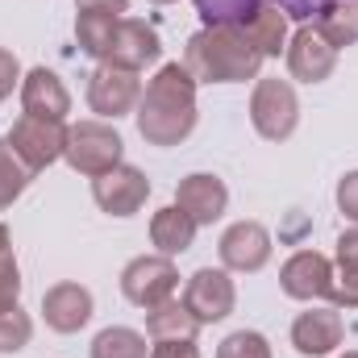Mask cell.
Here are the masks:
<instances>
[{
    "label": "cell",
    "instance_id": "cell-5",
    "mask_svg": "<svg viewBox=\"0 0 358 358\" xmlns=\"http://www.w3.org/2000/svg\"><path fill=\"white\" fill-rule=\"evenodd\" d=\"M250 125L267 142H287L300 125V100L287 80H255L250 92Z\"/></svg>",
    "mask_w": 358,
    "mask_h": 358
},
{
    "label": "cell",
    "instance_id": "cell-9",
    "mask_svg": "<svg viewBox=\"0 0 358 358\" xmlns=\"http://www.w3.org/2000/svg\"><path fill=\"white\" fill-rule=\"evenodd\" d=\"M163 59V42L155 34V25L138 21V17H121L113 25V38H108V50L100 63H113V67H125V71H142L150 63Z\"/></svg>",
    "mask_w": 358,
    "mask_h": 358
},
{
    "label": "cell",
    "instance_id": "cell-14",
    "mask_svg": "<svg viewBox=\"0 0 358 358\" xmlns=\"http://www.w3.org/2000/svg\"><path fill=\"white\" fill-rule=\"evenodd\" d=\"M176 204L196 225H213L229 208V187H225V179H217L213 171H192V176L179 179Z\"/></svg>",
    "mask_w": 358,
    "mask_h": 358
},
{
    "label": "cell",
    "instance_id": "cell-22",
    "mask_svg": "<svg viewBox=\"0 0 358 358\" xmlns=\"http://www.w3.org/2000/svg\"><path fill=\"white\" fill-rule=\"evenodd\" d=\"M92 358H150V346L146 334L129 325H108L92 338Z\"/></svg>",
    "mask_w": 358,
    "mask_h": 358
},
{
    "label": "cell",
    "instance_id": "cell-20",
    "mask_svg": "<svg viewBox=\"0 0 358 358\" xmlns=\"http://www.w3.org/2000/svg\"><path fill=\"white\" fill-rule=\"evenodd\" d=\"M317 34L334 46V50H346L358 42V0H325L313 17Z\"/></svg>",
    "mask_w": 358,
    "mask_h": 358
},
{
    "label": "cell",
    "instance_id": "cell-15",
    "mask_svg": "<svg viewBox=\"0 0 358 358\" xmlns=\"http://www.w3.org/2000/svg\"><path fill=\"white\" fill-rule=\"evenodd\" d=\"M346 338V325H342V313L338 308H308L292 321V346L296 355L304 358H325L334 355Z\"/></svg>",
    "mask_w": 358,
    "mask_h": 358
},
{
    "label": "cell",
    "instance_id": "cell-11",
    "mask_svg": "<svg viewBox=\"0 0 358 358\" xmlns=\"http://www.w3.org/2000/svg\"><path fill=\"white\" fill-rule=\"evenodd\" d=\"M217 255H221V267L238 271V275H255L271 263V234L267 225L259 221H234L221 242H217Z\"/></svg>",
    "mask_w": 358,
    "mask_h": 358
},
{
    "label": "cell",
    "instance_id": "cell-6",
    "mask_svg": "<svg viewBox=\"0 0 358 358\" xmlns=\"http://www.w3.org/2000/svg\"><path fill=\"white\" fill-rule=\"evenodd\" d=\"M176 287H179V271L167 255H138L121 271V296L129 304L146 308V313L167 304L176 296Z\"/></svg>",
    "mask_w": 358,
    "mask_h": 358
},
{
    "label": "cell",
    "instance_id": "cell-33",
    "mask_svg": "<svg viewBox=\"0 0 358 358\" xmlns=\"http://www.w3.org/2000/svg\"><path fill=\"white\" fill-rule=\"evenodd\" d=\"M338 263L358 267V225H355V229H346V234L338 238Z\"/></svg>",
    "mask_w": 358,
    "mask_h": 358
},
{
    "label": "cell",
    "instance_id": "cell-7",
    "mask_svg": "<svg viewBox=\"0 0 358 358\" xmlns=\"http://www.w3.org/2000/svg\"><path fill=\"white\" fill-rule=\"evenodd\" d=\"M138 100H142V80H138V71L100 63L88 76V108L100 121H117V117L134 113Z\"/></svg>",
    "mask_w": 358,
    "mask_h": 358
},
{
    "label": "cell",
    "instance_id": "cell-12",
    "mask_svg": "<svg viewBox=\"0 0 358 358\" xmlns=\"http://www.w3.org/2000/svg\"><path fill=\"white\" fill-rule=\"evenodd\" d=\"M287 71H292V80H300V84H325L329 76H334V67H338V50L317 34V25L308 21V25H300L292 38H287Z\"/></svg>",
    "mask_w": 358,
    "mask_h": 358
},
{
    "label": "cell",
    "instance_id": "cell-32",
    "mask_svg": "<svg viewBox=\"0 0 358 358\" xmlns=\"http://www.w3.org/2000/svg\"><path fill=\"white\" fill-rule=\"evenodd\" d=\"M76 8H80V13H96V17L121 21V17L129 13V0H76Z\"/></svg>",
    "mask_w": 358,
    "mask_h": 358
},
{
    "label": "cell",
    "instance_id": "cell-28",
    "mask_svg": "<svg viewBox=\"0 0 358 358\" xmlns=\"http://www.w3.org/2000/svg\"><path fill=\"white\" fill-rule=\"evenodd\" d=\"M329 300H334V308H358V267H350V263L334 267Z\"/></svg>",
    "mask_w": 358,
    "mask_h": 358
},
{
    "label": "cell",
    "instance_id": "cell-16",
    "mask_svg": "<svg viewBox=\"0 0 358 358\" xmlns=\"http://www.w3.org/2000/svg\"><path fill=\"white\" fill-rule=\"evenodd\" d=\"M92 313H96V304L84 283H55L42 296V317L55 334H80L92 321Z\"/></svg>",
    "mask_w": 358,
    "mask_h": 358
},
{
    "label": "cell",
    "instance_id": "cell-10",
    "mask_svg": "<svg viewBox=\"0 0 358 358\" xmlns=\"http://www.w3.org/2000/svg\"><path fill=\"white\" fill-rule=\"evenodd\" d=\"M146 196H150V179H146V171H138L129 163L92 179V200L108 217H134L146 204Z\"/></svg>",
    "mask_w": 358,
    "mask_h": 358
},
{
    "label": "cell",
    "instance_id": "cell-13",
    "mask_svg": "<svg viewBox=\"0 0 358 358\" xmlns=\"http://www.w3.org/2000/svg\"><path fill=\"white\" fill-rule=\"evenodd\" d=\"M329 283H334V263L317 250H296L279 267V287L292 300H329Z\"/></svg>",
    "mask_w": 358,
    "mask_h": 358
},
{
    "label": "cell",
    "instance_id": "cell-19",
    "mask_svg": "<svg viewBox=\"0 0 358 358\" xmlns=\"http://www.w3.org/2000/svg\"><path fill=\"white\" fill-rule=\"evenodd\" d=\"M196 229H200V225H196L179 204H167V208H159V213L150 217V242H155V250L167 255V259H176V255H183V250H192Z\"/></svg>",
    "mask_w": 358,
    "mask_h": 358
},
{
    "label": "cell",
    "instance_id": "cell-18",
    "mask_svg": "<svg viewBox=\"0 0 358 358\" xmlns=\"http://www.w3.org/2000/svg\"><path fill=\"white\" fill-rule=\"evenodd\" d=\"M246 29V38L259 46L263 59H279L287 50V8L275 4V0H259L246 8V17L238 21Z\"/></svg>",
    "mask_w": 358,
    "mask_h": 358
},
{
    "label": "cell",
    "instance_id": "cell-29",
    "mask_svg": "<svg viewBox=\"0 0 358 358\" xmlns=\"http://www.w3.org/2000/svg\"><path fill=\"white\" fill-rule=\"evenodd\" d=\"M334 196H338V213L358 225V171H346V176L338 179V192Z\"/></svg>",
    "mask_w": 358,
    "mask_h": 358
},
{
    "label": "cell",
    "instance_id": "cell-34",
    "mask_svg": "<svg viewBox=\"0 0 358 358\" xmlns=\"http://www.w3.org/2000/svg\"><path fill=\"white\" fill-rule=\"evenodd\" d=\"M342 358H358V350H346V355H342Z\"/></svg>",
    "mask_w": 358,
    "mask_h": 358
},
{
    "label": "cell",
    "instance_id": "cell-26",
    "mask_svg": "<svg viewBox=\"0 0 358 358\" xmlns=\"http://www.w3.org/2000/svg\"><path fill=\"white\" fill-rule=\"evenodd\" d=\"M21 304V267L13 255V234L8 225H0V308Z\"/></svg>",
    "mask_w": 358,
    "mask_h": 358
},
{
    "label": "cell",
    "instance_id": "cell-4",
    "mask_svg": "<svg viewBox=\"0 0 358 358\" xmlns=\"http://www.w3.org/2000/svg\"><path fill=\"white\" fill-rule=\"evenodd\" d=\"M0 142L38 176V171H46L50 163L63 159V150H67V125H63V121H50V117H29V113H21V117L13 121V129H8Z\"/></svg>",
    "mask_w": 358,
    "mask_h": 358
},
{
    "label": "cell",
    "instance_id": "cell-17",
    "mask_svg": "<svg viewBox=\"0 0 358 358\" xmlns=\"http://www.w3.org/2000/svg\"><path fill=\"white\" fill-rule=\"evenodd\" d=\"M21 108L29 117H50V121H67L71 113V92L67 84L46 71V67H34L29 76H21Z\"/></svg>",
    "mask_w": 358,
    "mask_h": 358
},
{
    "label": "cell",
    "instance_id": "cell-25",
    "mask_svg": "<svg viewBox=\"0 0 358 358\" xmlns=\"http://www.w3.org/2000/svg\"><path fill=\"white\" fill-rule=\"evenodd\" d=\"M113 17H96V13H80L76 17V42H80V50L92 55V59H104V50H108V38H113Z\"/></svg>",
    "mask_w": 358,
    "mask_h": 358
},
{
    "label": "cell",
    "instance_id": "cell-24",
    "mask_svg": "<svg viewBox=\"0 0 358 358\" xmlns=\"http://www.w3.org/2000/svg\"><path fill=\"white\" fill-rule=\"evenodd\" d=\"M29 183H34V171H29L13 150L0 142V213H4V208H8L25 187H29Z\"/></svg>",
    "mask_w": 358,
    "mask_h": 358
},
{
    "label": "cell",
    "instance_id": "cell-21",
    "mask_svg": "<svg viewBox=\"0 0 358 358\" xmlns=\"http://www.w3.org/2000/svg\"><path fill=\"white\" fill-rule=\"evenodd\" d=\"M146 334H150V342H171V338H196L200 334V321L183 308V300H167V304H159V308H150L146 313Z\"/></svg>",
    "mask_w": 358,
    "mask_h": 358
},
{
    "label": "cell",
    "instance_id": "cell-35",
    "mask_svg": "<svg viewBox=\"0 0 358 358\" xmlns=\"http://www.w3.org/2000/svg\"><path fill=\"white\" fill-rule=\"evenodd\" d=\"M150 4H176V0H150Z\"/></svg>",
    "mask_w": 358,
    "mask_h": 358
},
{
    "label": "cell",
    "instance_id": "cell-23",
    "mask_svg": "<svg viewBox=\"0 0 358 358\" xmlns=\"http://www.w3.org/2000/svg\"><path fill=\"white\" fill-rule=\"evenodd\" d=\"M29 338H34V321H29V313H25L21 304L0 308V355H17V350H25Z\"/></svg>",
    "mask_w": 358,
    "mask_h": 358
},
{
    "label": "cell",
    "instance_id": "cell-30",
    "mask_svg": "<svg viewBox=\"0 0 358 358\" xmlns=\"http://www.w3.org/2000/svg\"><path fill=\"white\" fill-rule=\"evenodd\" d=\"M13 88H21V63H17L13 50L0 46V100H8Z\"/></svg>",
    "mask_w": 358,
    "mask_h": 358
},
{
    "label": "cell",
    "instance_id": "cell-2",
    "mask_svg": "<svg viewBox=\"0 0 358 358\" xmlns=\"http://www.w3.org/2000/svg\"><path fill=\"white\" fill-rule=\"evenodd\" d=\"M183 67L196 76V84H246L259 80L263 55L238 21H213L187 38Z\"/></svg>",
    "mask_w": 358,
    "mask_h": 358
},
{
    "label": "cell",
    "instance_id": "cell-8",
    "mask_svg": "<svg viewBox=\"0 0 358 358\" xmlns=\"http://www.w3.org/2000/svg\"><path fill=\"white\" fill-rule=\"evenodd\" d=\"M234 304H238V287H234L229 271H221V267H200L187 279V287H183V308L200 325L225 321L234 313Z\"/></svg>",
    "mask_w": 358,
    "mask_h": 358
},
{
    "label": "cell",
    "instance_id": "cell-31",
    "mask_svg": "<svg viewBox=\"0 0 358 358\" xmlns=\"http://www.w3.org/2000/svg\"><path fill=\"white\" fill-rule=\"evenodd\" d=\"M150 358H200L196 338H171V342H155Z\"/></svg>",
    "mask_w": 358,
    "mask_h": 358
},
{
    "label": "cell",
    "instance_id": "cell-3",
    "mask_svg": "<svg viewBox=\"0 0 358 358\" xmlns=\"http://www.w3.org/2000/svg\"><path fill=\"white\" fill-rule=\"evenodd\" d=\"M63 159H67L71 171L96 179V176H104V171H113V167H121L125 142L100 117L96 121H80V125H67V150H63Z\"/></svg>",
    "mask_w": 358,
    "mask_h": 358
},
{
    "label": "cell",
    "instance_id": "cell-1",
    "mask_svg": "<svg viewBox=\"0 0 358 358\" xmlns=\"http://www.w3.org/2000/svg\"><path fill=\"white\" fill-rule=\"evenodd\" d=\"M138 134L150 146H179L196 129V76L183 63H163L155 80L142 88V100L134 108Z\"/></svg>",
    "mask_w": 358,
    "mask_h": 358
},
{
    "label": "cell",
    "instance_id": "cell-27",
    "mask_svg": "<svg viewBox=\"0 0 358 358\" xmlns=\"http://www.w3.org/2000/svg\"><path fill=\"white\" fill-rule=\"evenodd\" d=\"M217 358H271V342L259 329H238L217 346Z\"/></svg>",
    "mask_w": 358,
    "mask_h": 358
}]
</instances>
